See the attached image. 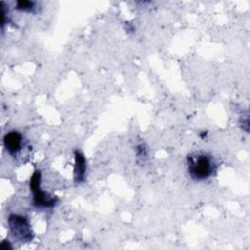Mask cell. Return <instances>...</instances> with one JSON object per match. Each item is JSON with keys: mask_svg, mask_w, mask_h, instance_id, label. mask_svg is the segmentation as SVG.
Listing matches in <instances>:
<instances>
[{"mask_svg": "<svg viewBox=\"0 0 250 250\" xmlns=\"http://www.w3.org/2000/svg\"><path fill=\"white\" fill-rule=\"evenodd\" d=\"M188 173L193 180H206L216 172V163L208 154L196 153L193 156H188Z\"/></svg>", "mask_w": 250, "mask_h": 250, "instance_id": "obj_1", "label": "cell"}, {"mask_svg": "<svg viewBox=\"0 0 250 250\" xmlns=\"http://www.w3.org/2000/svg\"><path fill=\"white\" fill-rule=\"evenodd\" d=\"M8 225L12 235L22 243L32 240L33 232L28 219L24 216L12 214L8 219Z\"/></svg>", "mask_w": 250, "mask_h": 250, "instance_id": "obj_2", "label": "cell"}, {"mask_svg": "<svg viewBox=\"0 0 250 250\" xmlns=\"http://www.w3.org/2000/svg\"><path fill=\"white\" fill-rule=\"evenodd\" d=\"M40 182L41 173L37 170L32 174L29 182V188L33 193V204L37 208H51L56 205L58 198L43 191L40 188Z\"/></svg>", "mask_w": 250, "mask_h": 250, "instance_id": "obj_3", "label": "cell"}, {"mask_svg": "<svg viewBox=\"0 0 250 250\" xmlns=\"http://www.w3.org/2000/svg\"><path fill=\"white\" fill-rule=\"evenodd\" d=\"M22 142V135L18 131H10L3 138L4 147L12 156H16L21 150Z\"/></svg>", "mask_w": 250, "mask_h": 250, "instance_id": "obj_4", "label": "cell"}, {"mask_svg": "<svg viewBox=\"0 0 250 250\" xmlns=\"http://www.w3.org/2000/svg\"><path fill=\"white\" fill-rule=\"evenodd\" d=\"M74 159H75V164H74V181L75 183H81L85 180V175H86V159L84 155L78 151H74Z\"/></svg>", "mask_w": 250, "mask_h": 250, "instance_id": "obj_5", "label": "cell"}, {"mask_svg": "<svg viewBox=\"0 0 250 250\" xmlns=\"http://www.w3.org/2000/svg\"><path fill=\"white\" fill-rule=\"evenodd\" d=\"M35 8V2L21 0L17 2V9L23 12H32Z\"/></svg>", "mask_w": 250, "mask_h": 250, "instance_id": "obj_6", "label": "cell"}]
</instances>
